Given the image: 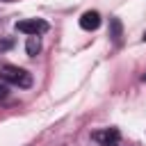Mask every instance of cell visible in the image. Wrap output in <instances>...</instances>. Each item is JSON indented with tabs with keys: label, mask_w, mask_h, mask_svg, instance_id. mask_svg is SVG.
Listing matches in <instances>:
<instances>
[{
	"label": "cell",
	"mask_w": 146,
	"mask_h": 146,
	"mask_svg": "<svg viewBox=\"0 0 146 146\" xmlns=\"http://www.w3.org/2000/svg\"><path fill=\"white\" fill-rule=\"evenodd\" d=\"M0 78H2L5 82H9V84L23 87V89H27V87L32 84V75H30L25 68H21V66H11V64H5V66L0 68Z\"/></svg>",
	"instance_id": "obj_1"
},
{
	"label": "cell",
	"mask_w": 146,
	"mask_h": 146,
	"mask_svg": "<svg viewBox=\"0 0 146 146\" xmlns=\"http://www.w3.org/2000/svg\"><path fill=\"white\" fill-rule=\"evenodd\" d=\"M16 30L18 32H23V34H43V32H48V23L43 21V18H25V21H18L16 23Z\"/></svg>",
	"instance_id": "obj_2"
},
{
	"label": "cell",
	"mask_w": 146,
	"mask_h": 146,
	"mask_svg": "<svg viewBox=\"0 0 146 146\" xmlns=\"http://www.w3.org/2000/svg\"><path fill=\"white\" fill-rule=\"evenodd\" d=\"M91 137H94L100 146H116L119 139H121V132H119L116 128H105V130H96Z\"/></svg>",
	"instance_id": "obj_3"
},
{
	"label": "cell",
	"mask_w": 146,
	"mask_h": 146,
	"mask_svg": "<svg viewBox=\"0 0 146 146\" xmlns=\"http://www.w3.org/2000/svg\"><path fill=\"white\" fill-rule=\"evenodd\" d=\"M80 27L87 30V32H94L100 27V14L98 11H84L80 16Z\"/></svg>",
	"instance_id": "obj_4"
},
{
	"label": "cell",
	"mask_w": 146,
	"mask_h": 146,
	"mask_svg": "<svg viewBox=\"0 0 146 146\" xmlns=\"http://www.w3.org/2000/svg\"><path fill=\"white\" fill-rule=\"evenodd\" d=\"M25 50H27L30 57L39 55V50H41V41H39L36 34H30V36H27V41H25Z\"/></svg>",
	"instance_id": "obj_5"
},
{
	"label": "cell",
	"mask_w": 146,
	"mask_h": 146,
	"mask_svg": "<svg viewBox=\"0 0 146 146\" xmlns=\"http://www.w3.org/2000/svg\"><path fill=\"white\" fill-rule=\"evenodd\" d=\"M121 30H123L121 21L119 18H110V36H112L114 43H121Z\"/></svg>",
	"instance_id": "obj_6"
},
{
	"label": "cell",
	"mask_w": 146,
	"mask_h": 146,
	"mask_svg": "<svg viewBox=\"0 0 146 146\" xmlns=\"http://www.w3.org/2000/svg\"><path fill=\"white\" fill-rule=\"evenodd\" d=\"M5 96H7V87H2V84H0V98H5Z\"/></svg>",
	"instance_id": "obj_7"
},
{
	"label": "cell",
	"mask_w": 146,
	"mask_h": 146,
	"mask_svg": "<svg viewBox=\"0 0 146 146\" xmlns=\"http://www.w3.org/2000/svg\"><path fill=\"white\" fill-rule=\"evenodd\" d=\"M144 41H146V32H144Z\"/></svg>",
	"instance_id": "obj_8"
}]
</instances>
